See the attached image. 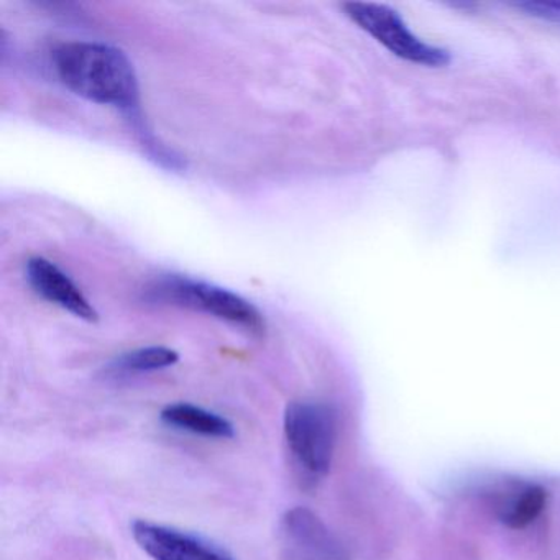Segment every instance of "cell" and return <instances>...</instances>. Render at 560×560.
<instances>
[{
    "instance_id": "cell-1",
    "label": "cell",
    "mask_w": 560,
    "mask_h": 560,
    "mask_svg": "<svg viewBox=\"0 0 560 560\" xmlns=\"http://www.w3.org/2000/svg\"><path fill=\"white\" fill-rule=\"evenodd\" d=\"M61 83L84 100L132 109L139 81L129 58L119 48L91 42L63 45L55 51Z\"/></svg>"
},
{
    "instance_id": "cell-2",
    "label": "cell",
    "mask_w": 560,
    "mask_h": 560,
    "mask_svg": "<svg viewBox=\"0 0 560 560\" xmlns=\"http://www.w3.org/2000/svg\"><path fill=\"white\" fill-rule=\"evenodd\" d=\"M283 431L298 468L311 480L326 477L332 467L337 442L332 409L323 402H290L284 409Z\"/></svg>"
},
{
    "instance_id": "cell-3",
    "label": "cell",
    "mask_w": 560,
    "mask_h": 560,
    "mask_svg": "<svg viewBox=\"0 0 560 560\" xmlns=\"http://www.w3.org/2000/svg\"><path fill=\"white\" fill-rule=\"evenodd\" d=\"M153 303L173 304L202 311L218 319L244 327L248 332H265V320L260 311L244 298L225 288L183 277H166L155 281L147 291Z\"/></svg>"
},
{
    "instance_id": "cell-4",
    "label": "cell",
    "mask_w": 560,
    "mask_h": 560,
    "mask_svg": "<svg viewBox=\"0 0 560 560\" xmlns=\"http://www.w3.org/2000/svg\"><path fill=\"white\" fill-rule=\"evenodd\" d=\"M343 11L350 21L401 60L432 68L445 67L451 61L447 51L416 37L402 19L386 5L349 2L343 4Z\"/></svg>"
},
{
    "instance_id": "cell-5",
    "label": "cell",
    "mask_w": 560,
    "mask_h": 560,
    "mask_svg": "<svg viewBox=\"0 0 560 560\" xmlns=\"http://www.w3.org/2000/svg\"><path fill=\"white\" fill-rule=\"evenodd\" d=\"M278 539L284 560H347L340 540L310 508L288 510L281 516Z\"/></svg>"
},
{
    "instance_id": "cell-6",
    "label": "cell",
    "mask_w": 560,
    "mask_h": 560,
    "mask_svg": "<svg viewBox=\"0 0 560 560\" xmlns=\"http://www.w3.org/2000/svg\"><path fill=\"white\" fill-rule=\"evenodd\" d=\"M132 536L153 560H234L228 550L205 537L152 521H136Z\"/></svg>"
},
{
    "instance_id": "cell-7",
    "label": "cell",
    "mask_w": 560,
    "mask_h": 560,
    "mask_svg": "<svg viewBox=\"0 0 560 560\" xmlns=\"http://www.w3.org/2000/svg\"><path fill=\"white\" fill-rule=\"evenodd\" d=\"M27 278L35 293L88 323H96L97 311L63 270L47 258L34 257L27 264Z\"/></svg>"
},
{
    "instance_id": "cell-8",
    "label": "cell",
    "mask_w": 560,
    "mask_h": 560,
    "mask_svg": "<svg viewBox=\"0 0 560 560\" xmlns=\"http://www.w3.org/2000/svg\"><path fill=\"white\" fill-rule=\"evenodd\" d=\"M160 418L172 428L205 438L232 439L235 435L234 424L228 418L189 402L165 406Z\"/></svg>"
},
{
    "instance_id": "cell-9",
    "label": "cell",
    "mask_w": 560,
    "mask_h": 560,
    "mask_svg": "<svg viewBox=\"0 0 560 560\" xmlns=\"http://www.w3.org/2000/svg\"><path fill=\"white\" fill-rule=\"evenodd\" d=\"M179 362V353L168 347L153 346L142 347L124 353L114 360L110 369L116 373H143L155 370L168 369Z\"/></svg>"
},
{
    "instance_id": "cell-10",
    "label": "cell",
    "mask_w": 560,
    "mask_h": 560,
    "mask_svg": "<svg viewBox=\"0 0 560 560\" xmlns=\"http://www.w3.org/2000/svg\"><path fill=\"white\" fill-rule=\"evenodd\" d=\"M547 503V491L537 485L524 488L501 514V520L511 529H524L542 513Z\"/></svg>"
},
{
    "instance_id": "cell-11",
    "label": "cell",
    "mask_w": 560,
    "mask_h": 560,
    "mask_svg": "<svg viewBox=\"0 0 560 560\" xmlns=\"http://www.w3.org/2000/svg\"><path fill=\"white\" fill-rule=\"evenodd\" d=\"M547 8L553 9V11L560 12V4H557V2H553V4H546Z\"/></svg>"
}]
</instances>
